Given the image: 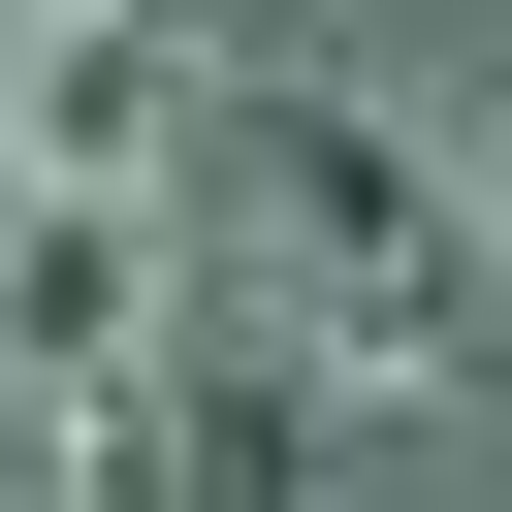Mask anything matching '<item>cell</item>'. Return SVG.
Wrapping results in <instances>:
<instances>
[{
	"mask_svg": "<svg viewBox=\"0 0 512 512\" xmlns=\"http://www.w3.org/2000/svg\"><path fill=\"white\" fill-rule=\"evenodd\" d=\"M480 224H512V160H480Z\"/></svg>",
	"mask_w": 512,
	"mask_h": 512,
	"instance_id": "1",
	"label": "cell"
}]
</instances>
